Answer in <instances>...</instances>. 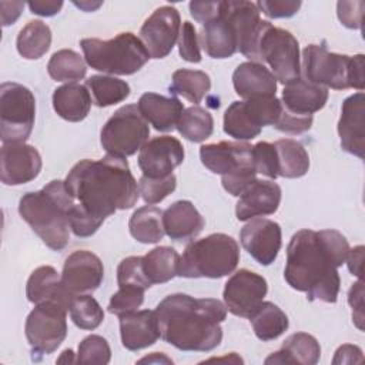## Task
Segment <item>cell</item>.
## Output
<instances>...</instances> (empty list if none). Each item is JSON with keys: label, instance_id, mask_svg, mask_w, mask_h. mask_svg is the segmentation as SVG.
<instances>
[{"label": "cell", "instance_id": "14", "mask_svg": "<svg viewBox=\"0 0 365 365\" xmlns=\"http://www.w3.org/2000/svg\"><path fill=\"white\" fill-rule=\"evenodd\" d=\"M224 13L235 33L237 50L251 61L259 63L258 38L265 20H261L259 10L252 1H222Z\"/></svg>", "mask_w": 365, "mask_h": 365}, {"label": "cell", "instance_id": "33", "mask_svg": "<svg viewBox=\"0 0 365 365\" xmlns=\"http://www.w3.org/2000/svg\"><path fill=\"white\" fill-rule=\"evenodd\" d=\"M163 210L155 205H144L137 208L130 221L128 230L134 240L141 244H157L164 237Z\"/></svg>", "mask_w": 365, "mask_h": 365}, {"label": "cell", "instance_id": "46", "mask_svg": "<svg viewBox=\"0 0 365 365\" xmlns=\"http://www.w3.org/2000/svg\"><path fill=\"white\" fill-rule=\"evenodd\" d=\"M117 284L118 287L123 285H133L143 289L151 287L150 281L147 279L144 269H143V257H127L124 258L117 267Z\"/></svg>", "mask_w": 365, "mask_h": 365}, {"label": "cell", "instance_id": "3", "mask_svg": "<svg viewBox=\"0 0 365 365\" xmlns=\"http://www.w3.org/2000/svg\"><path fill=\"white\" fill-rule=\"evenodd\" d=\"M161 338L185 352H208L222 341L227 308L215 298L171 294L155 307Z\"/></svg>", "mask_w": 365, "mask_h": 365}, {"label": "cell", "instance_id": "1", "mask_svg": "<svg viewBox=\"0 0 365 365\" xmlns=\"http://www.w3.org/2000/svg\"><path fill=\"white\" fill-rule=\"evenodd\" d=\"M349 244L336 230H299L287 247L284 278L288 285L305 292L308 301L335 304L339 292L341 267Z\"/></svg>", "mask_w": 365, "mask_h": 365}, {"label": "cell", "instance_id": "23", "mask_svg": "<svg viewBox=\"0 0 365 365\" xmlns=\"http://www.w3.org/2000/svg\"><path fill=\"white\" fill-rule=\"evenodd\" d=\"M163 225L170 240L182 242L194 240L202 231L205 221L191 201L180 200L163 212Z\"/></svg>", "mask_w": 365, "mask_h": 365}, {"label": "cell", "instance_id": "43", "mask_svg": "<svg viewBox=\"0 0 365 365\" xmlns=\"http://www.w3.org/2000/svg\"><path fill=\"white\" fill-rule=\"evenodd\" d=\"M144 292L145 289L133 285L118 287V291L110 298L107 311L113 315H117L118 318L125 314L134 312L144 302Z\"/></svg>", "mask_w": 365, "mask_h": 365}, {"label": "cell", "instance_id": "44", "mask_svg": "<svg viewBox=\"0 0 365 365\" xmlns=\"http://www.w3.org/2000/svg\"><path fill=\"white\" fill-rule=\"evenodd\" d=\"M177 187V178L174 174H170L163 178H150L143 175L138 180V191L144 202L153 205L161 202L167 198Z\"/></svg>", "mask_w": 365, "mask_h": 365}, {"label": "cell", "instance_id": "60", "mask_svg": "<svg viewBox=\"0 0 365 365\" xmlns=\"http://www.w3.org/2000/svg\"><path fill=\"white\" fill-rule=\"evenodd\" d=\"M57 362H64V364H68V362H76V358H74V352L71 349H64L61 352V356L57 358Z\"/></svg>", "mask_w": 365, "mask_h": 365}, {"label": "cell", "instance_id": "47", "mask_svg": "<svg viewBox=\"0 0 365 365\" xmlns=\"http://www.w3.org/2000/svg\"><path fill=\"white\" fill-rule=\"evenodd\" d=\"M68 221H70V230L76 237L86 238L91 237L93 234L97 232V230L103 225L104 221L97 220L91 214H88L80 204H74L73 208L70 210L68 214Z\"/></svg>", "mask_w": 365, "mask_h": 365}, {"label": "cell", "instance_id": "29", "mask_svg": "<svg viewBox=\"0 0 365 365\" xmlns=\"http://www.w3.org/2000/svg\"><path fill=\"white\" fill-rule=\"evenodd\" d=\"M321 358V346L315 336L307 332L289 335L279 351L265 359V364H301L315 365Z\"/></svg>", "mask_w": 365, "mask_h": 365}, {"label": "cell", "instance_id": "12", "mask_svg": "<svg viewBox=\"0 0 365 365\" xmlns=\"http://www.w3.org/2000/svg\"><path fill=\"white\" fill-rule=\"evenodd\" d=\"M268 292L267 279L250 269H238L225 282L222 298L228 312L240 318H250Z\"/></svg>", "mask_w": 365, "mask_h": 365}, {"label": "cell", "instance_id": "8", "mask_svg": "<svg viewBox=\"0 0 365 365\" xmlns=\"http://www.w3.org/2000/svg\"><path fill=\"white\" fill-rule=\"evenodd\" d=\"M150 127L135 104L118 108L103 125L100 143L107 155L127 158L148 141Z\"/></svg>", "mask_w": 365, "mask_h": 365}, {"label": "cell", "instance_id": "53", "mask_svg": "<svg viewBox=\"0 0 365 365\" xmlns=\"http://www.w3.org/2000/svg\"><path fill=\"white\" fill-rule=\"evenodd\" d=\"M348 304L352 308V321L362 331L364 329V282L358 279V282L352 284L348 291Z\"/></svg>", "mask_w": 365, "mask_h": 365}, {"label": "cell", "instance_id": "15", "mask_svg": "<svg viewBox=\"0 0 365 365\" xmlns=\"http://www.w3.org/2000/svg\"><path fill=\"white\" fill-rule=\"evenodd\" d=\"M185 157L180 140L171 135H158L148 140L138 153V167L143 175L163 178L182 164Z\"/></svg>", "mask_w": 365, "mask_h": 365}, {"label": "cell", "instance_id": "28", "mask_svg": "<svg viewBox=\"0 0 365 365\" xmlns=\"http://www.w3.org/2000/svg\"><path fill=\"white\" fill-rule=\"evenodd\" d=\"M200 46L212 58H228L232 57L237 50L235 33L224 13L222 1L217 17L205 23L198 34Z\"/></svg>", "mask_w": 365, "mask_h": 365}, {"label": "cell", "instance_id": "51", "mask_svg": "<svg viewBox=\"0 0 365 365\" xmlns=\"http://www.w3.org/2000/svg\"><path fill=\"white\" fill-rule=\"evenodd\" d=\"M255 4L259 13H264L268 19H288L297 14L302 3L295 0H259Z\"/></svg>", "mask_w": 365, "mask_h": 365}, {"label": "cell", "instance_id": "35", "mask_svg": "<svg viewBox=\"0 0 365 365\" xmlns=\"http://www.w3.org/2000/svg\"><path fill=\"white\" fill-rule=\"evenodd\" d=\"M51 46V30L41 20L29 21L17 34L16 47L21 57L37 60L43 57Z\"/></svg>", "mask_w": 365, "mask_h": 365}, {"label": "cell", "instance_id": "25", "mask_svg": "<svg viewBox=\"0 0 365 365\" xmlns=\"http://www.w3.org/2000/svg\"><path fill=\"white\" fill-rule=\"evenodd\" d=\"M328 96V88L298 77L284 86L281 103L289 113L298 115H312L325 107Z\"/></svg>", "mask_w": 365, "mask_h": 365}, {"label": "cell", "instance_id": "61", "mask_svg": "<svg viewBox=\"0 0 365 365\" xmlns=\"http://www.w3.org/2000/svg\"><path fill=\"white\" fill-rule=\"evenodd\" d=\"M76 6H78L80 9H83L84 11H93V10H96L97 7H100L101 6V3L98 1L97 4H93V3H90V1H84V3H74Z\"/></svg>", "mask_w": 365, "mask_h": 365}, {"label": "cell", "instance_id": "38", "mask_svg": "<svg viewBox=\"0 0 365 365\" xmlns=\"http://www.w3.org/2000/svg\"><path fill=\"white\" fill-rule=\"evenodd\" d=\"M48 76L56 81L76 83L86 77L87 66L83 57L70 48H61L50 57L47 63Z\"/></svg>", "mask_w": 365, "mask_h": 365}, {"label": "cell", "instance_id": "13", "mask_svg": "<svg viewBox=\"0 0 365 365\" xmlns=\"http://www.w3.org/2000/svg\"><path fill=\"white\" fill-rule=\"evenodd\" d=\"M181 30V17L175 7L155 9L140 29V40L151 58L167 57L175 46Z\"/></svg>", "mask_w": 365, "mask_h": 365}, {"label": "cell", "instance_id": "20", "mask_svg": "<svg viewBox=\"0 0 365 365\" xmlns=\"http://www.w3.org/2000/svg\"><path fill=\"white\" fill-rule=\"evenodd\" d=\"M364 115L365 96L362 91H358L344 100L338 121V135L342 150L358 158H364L365 154Z\"/></svg>", "mask_w": 365, "mask_h": 365}, {"label": "cell", "instance_id": "11", "mask_svg": "<svg viewBox=\"0 0 365 365\" xmlns=\"http://www.w3.org/2000/svg\"><path fill=\"white\" fill-rule=\"evenodd\" d=\"M67 308L54 301L36 304L27 315L24 332L33 359L54 352L67 336Z\"/></svg>", "mask_w": 365, "mask_h": 365}, {"label": "cell", "instance_id": "32", "mask_svg": "<svg viewBox=\"0 0 365 365\" xmlns=\"http://www.w3.org/2000/svg\"><path fill=\"white\" fill-rule=\"evenodd\" d=\"M248 319L252 325L255 336L264 342L277 339L289 327L285 312L271 301H262Z\"/></svg>", "mask_w": 365, "mask_h": 365}, {"label": "cell", "instance_id": "9", "mask_svg": "<svg viewBox=\"0 0 365 365\" xmlns=\"http://www.w3.org/2000/svg\"><path fill=\"white\" fill-rule=\"evenodd\" d=\"M36 120L34 94L23 84L0 86V138L3 144L26 143Z\"/></svg>", "mask_w": 365, "mask_h": 365}, {"label": "cell", "instance_id": "26", "mask_svg": "<svg viewBox=\"0 0 365 365\" xmlns=\"http://www.w3.org/2000/svg\"><path fill=\"white\" fill-rule=\"evenodd\" d=\"M137 107L144 120L161 133L177 128L178 120L184 111V106L177 97H165L157 93H144Z\"/></svg>", "mask_w": 365, "mask_h": 365}, {"label": "cell", "instance_id": "18", "mask_svg": "<svg viewBox=\"0 0 365 365\" xmlns=\"http://www.w3.org/2000/svg\"><path fill=\"white\" fill-rule=\"evenodd\" d=\"M41 155L26 143L3 144L0 150V178L4 185H21L33 181L41 171Z\"/></svg>", "mask_w": 365, "mask_h": 365}, {"label": "cell", "instance_id": "59", "mask_svg": "<svg viewBox=\"0 0 365 365\" xmlns=\"http://www.w3.org/2000/svg\"><path fill=\"white\" fill-rule=\"evenodd\" d=\"M138 362H165V364H173V361L170 358H167L165 355H163L161 352H153L150 356H145V358L140 359Z\"/></svg>", "mask_w": 365, "mask_h": 365}, {"label": "cell", "instance_id": "55", "mask_svg": "<svg viewBox=\"0 0 365 365\" xmlns=\"http://www.w3.org/2000/svg\"><path fill=\"white\" fill-rule=\"evenodd\" d=\"M362 361V351L356 345L345 344L335 351L332 364H355Z\"/></svg>", "mask_w": 365, "mask_h": 365}, {"label": "cell", "instance_id": "24", "mask_svg": "<svg viewBox=\"0 0 365 365\" xmlns=\"http://www.w3.org/2000/svg\"><path fill=\"white\" fill-rule=\"evenodd\" d=\"M235 93L244 98L275 96L277 78L264 64L255 61L241 63L232 73Z\"/></svg>", "mask_w": 365, "mask_h": 365}, {"label": "cell", "instance_id": "4", "mask_svg": "<svg viewBox=\"0 0 365 365\" xmlns=\"http://www.w3.org/2000/svg\"><path fill=\"white\" fill-rule=\"evenodd\" d=\"M74 204L64 181L53 180L38 191L26 192L19 201V214L48 248L61 251L70 240L68 214Z\"/></svg>", "mask_w": 365, "mask_h": 365}, {"label": "cell", "instance_id": "36", "mask_svg": "<svg viewBox=\"0 0 365 365\" xmlns=\"http://www.w3.org/2000/svg\"><path fill=\"white\" fill-rule=\"evenodd\" d=\"M211 88V78L205 71L180 68L173 73L170 93L198 104Z\"/></svg>", "mask_w": 365, "mask_h": 365}, {"label": "cell", "instance_id": "7", "mask_svg": "<svg viewBox=\"0 0 365 365\" xmlns=\"http://www.w3.org/2000/svg\"><path fill=\"white\" fill-rule=\"evenodd\" d=\"M80 46L87 66L111 76H131L151 58L140 37L130 31L110 40L83 38Z\"/></svg>", "mask_w": 365, "mask_h": 365}, {"label": "cell", "instance_id": "56", "mask_svg": "<svg viewBox=\"0 0 365 365\" xmlns=\"http://www.w3.org/2000/svg\"><path fill=\"white\" fill-rule=\"evenodd\" d=\"M30 13L41 16V17H51L54 14H57L61 7H63V1H51V0H46V1H29L27 3Z\"/></svg>", "mask_w": 365, "mask_h": 365}, {"label": "cell", "instance_id": "41", "mask_svg": "<svg viewBox=\"0 0 365 365\" xmlns=\"http://www.w3.org/2000/svg\"><path fill=\"white\" fill-rule=\"evenodd\" d=\"M70 318L76 327L86 331L96 329L104 321V311L90 294L76 295L68 307Z\"/></svg>", "mask_w": 365, "mask_h": 365}, {"label": "cell", "instance_id": "50", "mask_svg": "<svg viewBox=\"0 0 365 365\" xmlns=\"http://www.w3.org/2000/svg\"><path fill=\"white\" fill-rule=\"evenodd\" d=\"M312 121H314L312 115H298V114L289 113L282 106L281 115H279V118H278V121L274 127L281 133L298 135V134L307 133L311 128Z\"/></svg>", "mask_w": 365, "mask_h": 365}, {"label": "cell", "instance_id": "42", "mask_svg": "<svg viewBox=\"0 0 365 365\" xmlns=\"http://www.w3.org/2000/svg\"><path fill=\"white\" fill-rule=\"evenodd\" d=\"M111 359V349L106 338L101 335L86 336L77 351V364H98L106 365Z\"/></svg>", "mask_w": 365, "mask_h": 365}, {"label": "cell", "instance_id": "34", "mask_svg": "<svg viewBox=\"0 0 365 365\" xmlns=\"http://www.w3.org/2000/svg\"><path fill=\"white\" fill-rule=\"evenodd\" d=\"M278 157V175L284 178L304 177L309 170V155L304 145L292 138L274 143Z\"/></svg>", "mask_w": 365, "mask_h": 365}, {"label": "cell", "instance_id": "2", "mask_svg": "<svg viewBox=\"0 0 365 365\" xmlns=\"http://www.w3.org/2000/svg\"><path fill=\"white\" fill-rule=\"evenodd\" d=\"M64 184L76 202L101 221L118 210L133 208L140 197L127 160L113 155L78 161Z\"/></svg>", "mask_w": 365, "mask_h": 365}, {"label": "cell", "instance_id": "39", "mask_svg": "<svg viewBox=\"0 0 365 365\" xmlns=\"http://www.w3.org/2000/svg\"><path fill=\"white\" fill-rule=\"evenodd\" d=\"M178 133L191 143H202L211 137L214 131V118L205 108L200 106H191L184 108L178 124Z\"/></svg>", "mask_w": 365, "mask_h": 365}, {"label": "cell", "instance_id": "6", "mask_svg": "<svg viewBox=\"0 0 365 365\" xmlns=\"http://www.w3.org/2000/svg\"><path fill=\"white\" fill-rule=\"evenodd\" d=\"M238 262V242L228 234L214 232L185 247L180 255L178 277L217 279L232 274Z\"/></svg>", "mask_w": 365, "mask_h": 365}, {"label": "cell", "instance_id": "57", "mask_svg": "<svg viewBox=\"0 0 365 365\" xmlns=\"http://www.w3.org/2000/svg\"><path fill=\"white\" fill-rule=\"evenodd\" d=\"M364 247L362 245H358L355 248H349L348 251V255H346V265H348V269L352 275L358 277L359 279H362V265H364Z\"/></svg>", "mask_w": 365, "mask_h": 365}, {"label": "cell", "instance_id": "5", "mask_svg": "<svg viewBox=\"0 0 365 365\" xmlns=\"http://www.w3.org/2000/svg\"><path fill=\"white\" fill-rule=\"evenodd\" d=\"M364 54L331 53L324 44H308L302 50V78L325 88L362 91L365 87Z\"/></svg>", "mask_w": 365, "mask_h": 365}, {"label": "cell", "instance_id": "48", "mask_svg": "<svg viewBox=\"0 0 365 365\" xmlns=\"http://www.w3.org/2000/svg\"><path fill=\"white\" fill-rule=\"evenodd\" d=\"M178 51L182 60L188 63H200L201 51H200V38L197 30L192 23L184 21L178 36Z\"/></svg>", "mask_w": 365, "mask_h": 365}, {"label": "cell", "instance_id": "19", "mask_svg": "<svg viewBox=\"0 0 365 365\" xmlns=\"http://www.w3.org/2000/svg\"><path fill=\"white\" fill-rule=\"evenodd\" d=\"M200 158L205 168L222 177L241 168L252 167V145L245 141L204 144L200 147Z\"/></svg>", "mask_w": 365, "mask_h": 365}, {"label": "cell", "instance_id": "54", "mask_svg": "<svg viewBox=\"0 0 365 365\" xmlns=\"http://www.w3.org/2000/svg\"><path fill=\"white\" fill-rule=\"evenodd\" d=\"M220 6L221 1H191L188 4L191 17L201 26L217 17L220 13Z\"/></svg>", "mask_w": 365, "mask_h": 365}, {"label": "cell", "instance_id": "45", "mask_svg": "<svg viewBox=\"0 0 365 365\" xmlns=\"http://www.w3.org/2000/svg\"><path fill=\"white\" fill-rule=\"evenodd\" d=\"M252 167L257 174H261L271 181L278 178V157L274 144L259 141L252 145Z\"/></svg>", "mask_w": 365, "mask_h": 365}, {"label": "cell", "instance_id": "49", "mask_svg": "<svg viewBox=\"0 0 365 365\" xmlns=\"http://www.w3.org/2000/svg\"><path fill=\"white\" fill-rule=\"evenodd\" d=\"M257 180V173L252 167L241 168L232 174L222 175L221 184L224 190L232 197H240L254 181Z\"/></svg>", "mask_w": 365, "mask_h": 365}, {"label": "cell", "instance_id": "22", "mask_svg": "<svg viewBox=\"0 0 365 365\" xmlns=\"http://www.w3.org/2000/svg\"><path fill=\"white\" fill-rule=\"evenodd\" d=\"M121 344L128 351H140L157 342L160 335L155 311L141 309L120 317Z\"/></svg>", "mask_w": 365, "mask_h": 365}, {"label": "cell", "instance_id": "17", "mask_svg": "<svg viewBox=\"0 0 365 365\" xmlns=\"http://www.w3.org/2000/svg\"><path fill=\"white\" fill-rule=\"evenodd\" d=\"M104 279L101 259L91 251L77 250L71 252L63 265L61 282L71 295L91 294Z\"/></svg>", "mask_w": 365, "mask_h": 365}, {"label": "cell", "instance_id": "21", "mask_svg": "<svg viewBox=\"0 0 365 365\" xmlns=\"http://www.w3.org/2000/svg\"><path fill=\"white\" fill-rule=\"evenodd\" d=\"M281 202V188L269 180H255L240 197L235 204L238 221H248L262 215L274 214Z\"/></svg>", "mask_w": 365, "mask_h": 365}, {"label": "cell", "instance_id": "31", "mask_svg": "<svg viewBox=\"0 0 365 365\" xmlns=\"http://www.w3.org/2000/svg\"><path fill=\"white\" fill-rule=\"evenodd\" d=\"M180 254L173 247H155L143 257V269L151 285L164 284L178 275Z\"/></svg>", "mask_w": 365, "mask_h": 365}, {"label": "cell", "instance_id": "10", "mask_svg": "<svg viewBox=\"0 0 365 365\" xmlns=\"http://www.w3.org/2000/svg\"><path fill=\"white\" fill-rule=\"evenodd\" d=\"M259 63H267L281 84L301 77V56L298 40L291 31L275 27L265 20L258 38Z\"/></svg>", "mask_w": 365, "mask_h": 365}, {"label": "cell", "instance_id": "52", "mask_svg": "<svg viewBox=\"0 0 365 365\" xmlns=\"http://www.w3.org/2000/svg\"><path fill=\"white\" fill-rule=\"evenodd\" d=\"M364 1H338L336 14L342 26L346 29H361L362 27V14H364Z\"/></svg>", "mask_w": 365, "mask_h": 365}, {"label": "cell", "instance_id": "30", "mask_svg": "<svg viewBox=\"0 0 365 365\" xmlns=\"http://www.w3.org/2000/svg\"><path fill=\"white\" fill-rule=\"evenodd\" d=\"M53 108L58 117L70 123L84 120L91 108V94L86 86L67 83L53 93Z\"/></svg>", "mask_w": 365, "mask_h": 365}, {"label": "cell", "instance_id": "16", "mask_svg": "<svg viewBox=\"0 0 365 365\" xmlns=\"http://www.w3.org/2000/svg\"><path fill=\"white\" fill-rule=\"evenodd\" d=\"M242 248L261 265H271L281 250L282 232L278 222L268 218H252L241 228Z\"/></svg>", "mask_w": 365, "mask_h": 365}, {"label": "cell", "instance_id": "40", "mask_svg": "<svg viewBox=\"0 0 365 365\" xmlns=\"http://www.w3.org/2000/svg\"><path fill=\"white\" fill-rule=\"evenodd\" d=\"M224 133L237 141L252 140L259 135L261 128L250 120L242 101H232L224 113Z\"/></svg>", "mask_w": 365, "mask_h": 365}, {"label": "cell", "instance_id": "27", "mask_svg": "<svg viewBox=\"0 0 365 365\" xmlns=\"http://www.w3.org/2000/svg\"><path fill=\"white\" fill-rule=\"evenodd\" d=\"M26 297L31 304L54 301L64 305L67 309L74 295H71L61 282V275L51 265H41L36 268L26 285Z\"/></svg>", "mask_w": 365, "mask_h": 365}, {"label": "cell", "instance_id": "58", "mask_svg": "<svg viewBox=\"0 0 365 365\" xmlns=\"http://www.w3.org/2000/svg\"><path fill=\"white\" fill-rule=\"evenodd\" d=\"M1 24L6 27L9 24H13L21 14V10L24 7V3L21 1H1Z\"/></svg>", "mask_w": 365, "mask_h": 365}, {"label": "cell", "instance_id": "37", "mask_svg": "<svg viewBox=\"0 0 365 365\" xmlns=\"http://www.w3.org/2000/svg\"><path fill=\"white\" fill-rule=\"evenodd\" d=\"M93 103L97 107H110L124 101L130 96V84L121 78L96 74L86 80Z\"/></svg>", "mask_w": 365, "mask_h": 365}]
</instances>
